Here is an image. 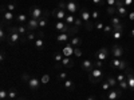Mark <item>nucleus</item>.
<instances>
[{"label":"nucleus","mask_w":134,"mask_h":100,"mask_svg":"<svg viewBox=\"0 0 134 100\" xmlns=\"http://www.w3.org/2000/svg\"><path fill=\"white\" fill-rule=\"evenodd\" d=\"M103 71L100 68H94L91 72H88V80H90L91 84L97 85L98 83H102L103 80Z\"/></svg>","instance_id":"nucleus-1"},{"label":"nucleus","mask_w":134,"mask_h":100,"mask_svg":"<svg viewBox=\"0 0 134 100\" xmlns=\"http://www.w3.org/2000/svg\"><path fill=\"white\" fill-rule=\"evenodd\" d=\"M124 72L126 73V82L129 84V90L131 92H134V72H133V70L130 67H127L126 71H124Z\"/></svg>","instance_id":"nucleus-2"},{"label":"nucleus","mask_w":134,"mask_h":100,"mask_svg":"<svg viewBox=\"0 0 134 100\" xmlns=\"http://www.w3.org/2000/svg\"><path fill=\"white\" fill-rule=\"evenodd\" d=\"M44 16V12H43V9L38 5H34L30 11V17L31 19H35V20H39Z\"/></svg>","instance_id":"nucleus-3"},{"label":"nucleus","mask_w":134,"mask_h":100,"mask_svg":"<svg viewBox=\"0 0 134 100\" xmlns=\"http://www.w3.org/2000/svg\"><path fill=\"white\" fill-rule=\"evenodd\" d=\"M55 29L57 31H59L60 33H69L70 31H71V26L70 24H67L66 21H57V23H55Z\"/></svg>","instance_id":"nucleus-4"},{"label":"nucleus","mask_w":134,"mask_h":100,"mask_svg":"<svg viewBox=\"0 0 134 100\" xmlns=\"http://www.w3.org/2000/svg\"><path fill=\"white\" fill-rule=\"evenodd\" d=\"M8 32V31H7ZM20 38H21V35L19 32H8V38H7V41H8V44L9 46H16V43H19L20 41Z\"/></svg>","instance_id":"nucleus-5"},{"label":"nucleus","mask_w":134,"mask_h":100,"mask_svg":"<svg viewBox=\"0 0 134 100\" xmlns=\"http://www.w3.org/2000/svg\"><path fill=\"white\" fill-rule=\"evenodd\" d=\"M111 53H113V56H114V58L121 59V58L125 55V49L122 48L119 44H113V47H111Z\"/></svg>","instance_id":"nucleus-6"},{"label":"nucleus","mask_w":134,"mask_h":100,"mask_svg":"<svg viewBox=\"0 0 134 100\" xmlns=\"http://www.w3.org/2000/svg\"><path fill=\"white\" fill-rule=\"evenodd\" d=\"M28 87H30V90H32V91H38L39 90V87H40V84H42V82L38 79L36 76H31V79L28 80Z\"/></svg>","instance_id":"nucleus-7"},{"label":"nucleus","mask_w":134,"mask_h":100,"mask_svg":"<svg viewBox=\"0 0 134 100\" xmlns=\"http://www.w3.org/2000/svg\"><path fill=\"white\" fill-rule=\"evenodd\" d=\"M66 3H67L66 11H69V12H70V14H72V15L81 9V7L78 5V3L75 2V0H69V2H66Z\"/></svg>","instance_id":"nucleus-8"},{"label":"nucleus","mask_w":134,"mask_h":100,"mask_svg":"<svg viewBox=\"0 0 134 100\" xmlns=\"http://www.w3.org/2000/svg\"><path fill=\"white\" fill-rule=\"evenodd\" d=\"M124 93H122V88H115V90H110L107 92V97L109 100H115L118 97H122Z\"/></svg>","instance_id":"nucleus-9"},{"label":"nucleus","mask_w":134,"mask_h":100,"mask_svg":"<svg viewBox=\"0 0 134 100\" xmlns=\"http://www.w3.org/2000/svg\"><path fill=\"white\" fill-rule=\"evenodd\" d=\"M51 15L55 17V19H58L59 21H63L64 19H66V12H64V9H59V8H55L52 12H51Z\"/></svg>","instance_id":"nucleus-10"},{"label":"nucleus","mask_w":134,"mask_h":100,"mask_svg":"<svg viewBox=\"0 0 134 100\" xmlns=\"http://www.w3.org/2000/svg\"><path fill=\"white\" fill-rule=\"evenodd\" d=\"M79 14H81V17H82V20L85 21V23H88V21H91L90 19H91V12L88 11L87 8H82L81 7V9H79Z\"/></svg>","instance_id":"nucleus-11"},{"label":"nucleus","mask_w":134,"mask_h":100,"mask_svg":"<svg viewBox=\"0 0 134 100\" xmlns=\"http://www.w3.org/2000/svg\"><path fill=\"white\" fill-rule=\"evenodd\" d=\"M27 28L28 31H34V32H36L39 31V20H35V19H28L27 21Z\"/></svg>","instance_id":"nucleus-12"},{"label":"nucleus","mask_w":134,"mask_h":100,"mask_svg":"<svg viewBox=\"0 0 134 100\" xmlns=\"http://www.w3.org/2000/svg\"><path fill=\"white\" fill-rule=\"evenodd\" d=\"M2 15H3V20H5L7 23H9V21L12 20V19H15V15L11 12V11H7L5 5L2 7Z\"/></svg>","instance_id":"nucleus-13"},{"label":"nucleus","mask_w":134,"mask_h":100,"mask_svg":"<svg viewBox=\"0 0 134 100\" xmlns=\"http://www.w3.org/2000/svg\"><path fill=\"white\" fill-rule=\"evenodd\" d=\"M95 56H97V59L98 60H106L107 59V56H109V48H106V47H102V48H100L98 52H97V55H95Z\"/></svg>","instance_id":"nucleus-14"},{"label":"nucleus","mask_w":134,"mask_h":100,"mask_svg":"<svg viewBox=\"0 0 134 100\" xmlns=\"http://www.w3.org/2000/svg\"><path fill=\"white\" fill-rule=\"evenodd\" d=\"M82 68H83V71H86V72H91V71L95 68V67H94V61L88 60V59L83 60V61H82Z\"/></svg>","instance_id":"nucleus-15"},{"label":"nucleus","mask_w":134,"mask_h":100,"mask_svg":"<svg viewBox=\"0 0 134 100\" xmlns=\"http://www.w3.org/2000/svg\"><path fill=\"white\" fill-rule=\"evenodd\" d=\"M62 53L64 55V58H71L72 53H74V47L70 46V44H67V46L62 49Z\"/></svg>","instance_id":"nucleus-16"},{"label":"nucleus","mask_w":134,"mask_h":100,"mask_svg":"<svg viewBox=\"0 0 134 100\" xmlns=\"http://www.w3.org/2000/svg\"><path fill=\"white\" fill-rule=\"evenodd\" d=\"M70 39H71L70 33H59V35L57 36L58 43H67V41H70Z\"/></svg>","instance_id":"nucleus-17"},{"label":"nucleus","mask_w":134,"mask_h":100,"mask_svg":"<svg viewBox=\"0 0 134 100\" xmlns=\"http://www.w3.org/2000/svg\"><path fill=\"white\" fill-rule=\"evenodd\" d=\"M48 24H50V19H48V16H43L42 19H39V29L47 28Z\"/></svg>","instance_id":"nucleus-18"},{"label":"nucleus","mask_w":134,"mask_h":100,"mask_svg":"<svg viewBox=\"0 0 134 100\" xmlns=\"http://www.w3.org/2000/svg\"><path fill=\"white\" fill-rule=\"evenodd\" d=\"M82 39L81 38H78V36H72L71 39H70V41H69V44H70V46H72L74 48L75 47H79L81 46V44H82Z\"/></svg>","instance_id":"nucleus-19"},{"label":"nucleus","mask_w":134,"mask_h":100,"mask_svg":"<svg viewBox=\"0 0 134 100\" xmlns=\"http://www.w3.org/2000/svg\"><path fill=\"white\" fill-rule=\"evenodd\" d=\"M26 36H27V41H35L36 39H39V36H38V31H36V32L28 31V32L26 33Z\"/></svg>","instance_id":"nucleus-20"},{"label":"nucleus","mask_w":134,"mask_h":100,"mask_svg":"<svg viewBox=\"0 0 134 100\" xmlns=\"http://www.w3.org/2000/svg\"><path fill=\"white\" fill-rule=\"evenodd\" d=\"M60 63H62L63 67H66V68H72L74 64H75V63L71 60V58H63V60H62Z\"/></svg>","instance_id":"nucleus-21"},{"label":"nucleus","mask_w":134,"mask_h":100,"mask_svg":"<svg viewBox=\"0 0 134 100\" xmlns=\"http://www.w3.org/2000/svg\"><path fill=\"white\" fill-rule=\"evenodd\" d=\"M63 85H64L66 90H67V91H70V92L75 90V84H74V82H72V80H69V79L64 80V82H63Z\"/></svg>","instance_id":"nucleus-22"},{"label":"nucleus","mask_w":134,"mask_h":100,"mask_svg":"<svg viewBox=\"0 0 134 100\" xmlns=\"http://www.w3.org/2000/svg\"><path fill=\"white\" fill-rule=\"evenodd\" d=\"M121 60H122V59H117V58H114L113 60L110 61V68H111V70H117V71H118L119 65H121Z\"/></svg>","instance_id":"nucleus-23"},{"label":"nucleus","mask_w":134,"mask_h":100,"mask_svg":"<svg viewBox=\"0 0 134 100\" xmlns=\"http://www.w3.org/2000/svg\"><path fill=\"white\" fill-rule=\"evenodd\" d=\"M34 46H35V48L36 49H39V51H43V48H44V40L43 39H36L35 41H34Z\"/></svg>","instance_id":"nucleus-24"},{"label":"nucleus","mask_w":134,"mask_h":100,"mask_svg":"<svg viewBox=\"0 0 134 100\" xmlns=\"http://www.w3.org/2000/svg\"><path fill=\"white\" fill-rule=\"evenodd\" d=\"M106 82L110 84V87L111 88H115L117 85H118V82H117V77H114V76H107V79H106Z\"/></svg>","instance_id":"nucleus-25"},{"label":"nucleus","mask_w":134,"mask_h":100,"mask_svg":"<svg viewBox=\"0 0 134 100\" xmlns=\"http://www.w3.org/2000/svg\"><path fill=\"white\" fill-rule=\"evenodd\" d=\"M8 99H11V100L18 99V91L15 90V88H9L8 90Z\"/></svg>","instance_id":"nucleus-26"},{"label":"nucleus","mask_w":134,"mask_h":100,"mask_svg":"<svg viewBox=\"0 0 134 100\" xmlns=\"http://www.w3.org/2000/svg\"><path fill=\"white\" fill-rule=\"evenodd\" d=\"M75 19H76V17H75L72 14H69V15L66 16L64 21H66L67 24H70V26H74V23H75Z\"/></svg>","instance_id":"nucleus-27"},{"label":"nucleus","mask_w":134,"mask_h":100,"mask_svg":"<svg viewBox=\"0 0 134 100\" xmlns=\"http://www.w3.org/2000/svg\"><path fill=\"white\" fill-rule=\"evenodd\" d=\"M8 38V32H7V28L4 26H2V29H0V39H2V41L7 40Z\"/></svg>","instance_id":"nucleus-28"},{"label":"nucleus","mask_w":134,"mask_h":100,"mask_svg":"<svg viewBox=\"0 0 134 100\" xmlns=\"http://www.w3.org/2000/svg\"><path fill=\"white\" fill-rule=\"evenodd\" d=\"M111 36H113L114 40H121L122 36H124V32H121V31H114V29H113V32H111Z\"/></svg>","instance_id":"nucleus-29"},{"label":"nucleus","mask_w":134,"mask_h":100,"mask_svg":"<svg viewBox=\"0 0 134 100\" xmlns=\"http://www.w3.org/2000/svg\"><path fill=\"white\" fill-rule=\"evenodd\" d=\"M127 67H129V63L126 61V59H122V60H121V65H119L118 71H119V72H124V71H126Z\"/></svg>","instance_id":"nucleus-30"},{"label":"nucleus","mask_w":134,"mask_h":100,"mask_svg":"<svg viewBox=\"0 0 134 100\" xmlns=\"http://www.w3.org/2000/svg\"><path fill=\"white\" fill-rule=\"evenodd\" d=\"M110 24H111V26H117V24H121V17H119L118 15L111 16V19H110Z\"/></svg>","instance_id":"nucleus-31"},{"label":"nucleus","mask_w":134,"mask_h":100,"mask_svg":"<svg viewBox=\"0 0 134 100\" xmlns=\"http://www.w3.org/2000/svg\"><path fill=\"white\" fill-rule=\"evenodd\" d=\"M27 19H28V17H27L26 14H19V15L16 16V20L19 21V23H26V21H28Z\"/></svg>","instance_id":"nucleus-32"},{"label":"nucleus","mask_w":134,"mask_h":100,"mask_svg":"<svg viewBox=\"0 0 134 100\" xmlns=\"http://www.w3.org/2000/svg\"><path fill=\"white\" fill-rule=\"evenodd\" d=\"M94 28H95V29H103V28H105L103 21H102V20H97V21H94Z\"/></svg>","instance_id":"nucleus-33"},{"label":"nucleus","mask_w":134,"mask_h":100,"mask_svg":"<svg viewBox=\"0 0 134 100\" xmlns=\"http://www.w3.org/2000/svg\"><path fill=\"white\" fill-rule=\"evenodd\" d=\"M63 58H64V55L62 53V52H57L54 55V60L57 61V63H60L62 60H63Z\"/></svg>","instance_id":"nucleus-34"},{"label":"nucleus","mask_w":134,"mask_h":100,"mask_svg":"<svg viewBox=\"0 0 134 100\" xmlns=\"http://www.w3.org/2000/svg\"><path fill=\"white\" fill-rule=\"evenodd\" d=\"M5 8H7V11H11V12H14L15 9H18V5H16V3H8V4L5 5Z\"/></svg>","instance_id":"nucleus-35"},{"label":"nucleus","mask_w":134,"mask_h":100,"mask_svg":"<svg viewBox=\"0 0 134 100\" xmlns=\"http://www.w3.org/2000/svg\"><path fill=\"white\" fill-rule=\"evenodd\" d=\"M99 17H100L99 11L98 9H94L93 12H91V19H94V21H97V20H99Z\"/></svg>","instance_id":"nucleus-36"},{"label":"nucleus","mask_w":134,"mask_h":100,"mask_svg":"<svg viewBox=\"0 0 134 100\" xmlns=\"http://www.w3.org/2000/svg\"><path fill=\"white\" fill-rule=\"evenodd\" d=\"M106 11H107V14H109L110 16H114V15L117 14V8H115V7H107Z\"/></svg>","instance_id":"nucleus-37"},{"label":"nucleus","mask_w":134,"mask_h":100,"mask_svg":"<svg viewBox=\"0 0 134 100\" xmlns=\"http://www.w3.org/2000/svg\"><path fill=\"white\" fill-rule=\"evenodd\" d=\"M40 82H42L43 85H46V84L50 82V75H47V73H46V75H43V76H42V79H40Z\"/></svg>","instance_id":"nucleus-38"},{"label":"nucleus","mask_w":134,"mask_h":100,"mask_svg":"<svg viewBox=\"0 0 134 100\" xmlns=\"http://www.w3.org/2000/svg\"><path fill=\"white\" fill-rule=\"evenodd\" d=\"M118 85H119V88H122V90H129V84H127L126 79H125L124 82H121V83H118Z\"/></svg>","instance_id":"nucleus-39"},{"label":"nucleus","mask_w":134,"mask_h":100,"mask_svg":"<svg viewBox=\"0 0 134 100\" xmlns=\"http://www.w3.org/2000/svg\"><path fill=\"white\" fill-rule=\"evenodd\" d=\"M110 88H111V87H110V84H109L106 80L102 82V90H103L105 92H109V91H110Z\"/></svg>","instance_id":"nucleus-40"},{"label":"nucleus","mask_w":134,"mask_h":100,"mask_svg":"<svg viewBox=\"0 0 134 100\" xmlns=\"http://www.w3.org/2000/svg\"><path fill=\"white\" fill-rule=\"evenodd\" d=\"M125 79H126V73H125V72H121V73H119V75L117 76V82H118V83L124 82Z\"/></svg>","instance_id":"nucleus-41"},{"label":"nucleus","mask_w":134,"mask_h":100,"mask_svg":"<svg viewBox=\"0 0 134 100\" xmlns=\"http://www.w3.org/2000/svg\"><path fill=\"white\" fill-rule=\"evenodd\" d=\"M74 26L75 27H78V28H81L82 26H83V20H82V17H79V19H75V23H74Z\"/></svg>","instance_id":"nucleus-42"},{"label":"nucleus","mask_w":134,"mask_h":100,"mask_svg":"<svg viewBox=\"0 0 134 100\" xmlns=\"http://www.w3.org/2000/svg\"><path fill=\"white\" fill-rule=\"evenodd\" d=\"M74 55L76 58H81L82 56V49H81V47H75L74 48Z\"/></svg>","instance_id":"nucleus-43"},{"label":"nucleus","mask_w":134,"mask_h":100,"mask_svg":"<svg viewBox=\"0 0 134 100\" xmlns=\"http://www.w3.org/2000/svg\"><path fill=\"white\" fill-rule=\"evenodd\" d=\"M58 80L60 82H64V80H67V72H60L59 75H58Z\"/></svg>","instance_id":"nucleus-44"},{"label":"nucleus","mask_w":134,"mask_h":100,"mask_svg":"<svg viewBox=\"0 0 134 100\" xmlns=\"http://www.w3.org/2000/svg\"><path fill=\"white\" fill-rule=\"evenodd\" d=\"M0 99H2V100L8 99V91H5V90H2V91H0Z\"/></svg>","instance_id":"nucleus-45"},{"label":"nucleus","mask_w":134,"mask_h":100,"mask_svg":"<svg viewBox=\"0 0 134 100\" xmlns=\"http://www.w3.org/2000/svg\"><path fill=\"white\" fill-rule=\"evenodd\" d=\"M94 28V23L93 21H88V23H85V29L86 31H91Z\"/></svg>","instance_id":"nucleus-46"},{"label":"nucleus","mask_w":134,"mask_h":100,"mask_svg":"<svg viewBox=\"0 0 134 100\" xmlns=\"http://www.w3.org/2000/svg\"><path fill=\"white\" fill-rule=\"evenodd\" d=\"M94 67H95V68H100V70H102V67H103V63H102V60H94Z\"/></svg>","instance_id":"nucleus-47"},{"label":"nucleus","mask_w":134,"mask_h":100,"mask_svg":"<svg viewBox=\"0 0 134 100\" xmlns=\"http://www.w3.org/2000/svg\"><path fill=\"white\" fill-rule=\"evenodd\" d=\"M31 79V76L27 73V72H24L23 75H21V80H23V82H26V83H28V80Z\"/></svg>","instance_id":"nucleus-48"},{"label":"nucleus","mask_w":134,"mask_h":100,"mask_svg":"<svg viewBox=\"0 0 134 100\" xmlns=\"http://www.w3.org/2000/svg\"><path fill=\"white\" fill-rule=\"evenodd\" d=\"M103 31H105V33H111L113 32V26H105V28H103Z\"/></svg>","instance_id":"nucleus-49"},{"label":"nucleus","mask_w":134,"mask_h":100,"mask_svg":"<svg viewBox=\"0 0 134 100\" xmlns=\"http://www.w3.org/2000/svg\"><path fill=\"white\" fill-rule=\"evenodd\" d=\"M91 2H93L94 4L99 5V7H102V5H105V0H91Z\"/></svg>","instance_id":"nucleus-50"},{"label":"nucleus","mask_w":134,"mask_h":100,"mask_svg":"<svg viewBox=\"0 0 134 100\" xmlns=\"http://www.w3.org/2000/svg\"><path fill=\"white\" fill-rule=\"evenodd\" d=\"M115 3H117V0H106L107 7H115Z\"/></svg>","instance_id":"nucleus-51"},{"label":"nucleus","mask_w":134,"mask_h":100,"mask_svg":"<svg viewBox=\"0 0 134 100\" xmlns=\"http://www.w3.org/2000/svg\"><path fill=\"white\" fill-rule=\"evenodd\" d=\"M133 3H134V0H124V5H125L126 8H127V7H131Z\"/></svg>","instance_id":"nucleus-52"},{"label":"nucleus","mask_w":134,"mask_h":100,"mask_svg":"<svg viewBox=\"0 0 134 100\" xmlns=\"http://www.w3.org/2000/svg\"><path fill=\"white\" fill-rule=\"evenodd\" d=\"M66 7H67V3H64L63 0L58 3V8H59V9H66Z\"/></svg>","instance_id":"nucleus-53"},{"label":"nucleus","mask_w":134,"mask_h":100,"mask_svg":"<svg viewBox=\"0 0 134 100\" xmlns=\"http://www.w3.org/2000/svg\"><path fill=\"white\" fill-rule=\"evenodd\" d=\"M5 59H7V55H5V51H2V55H0V61H5Z\"/></svg>","instance_id":"nucleus-54"},{"label":"nucleus","mask_w":134,"mask_h":100,"mask_svg":"<svg viewBox=\"0 0 134 100\" xmlns=\"http://www.w3.org/2000/svg\"><path fill=\"white\" fill-rule=\"evenodd\" d=\"M127 17H129L130 20H133V21H134V11H133V12H130V14L127 15Z\"/></svg>","instance_id":"nucleus-55"},{"label":"nucleus","mask_w":134,"mask_h":100,"mask_svg":"<svg viewBox=\"0 0 134 100\" xmlns=\"http://www.w3.org/2000/svg\"><path fill=\"white\" fill-rule=\"evenodd\" d=\"M86 100H95V96H94V95H90V96H87Z\"/></svg>","instance_id":"nucleus-56"},{"label":"nucleus","mask_w":134,"mask_h":100,"mask_svg":"<svg viewBox=\"0 0 134 100\" xmlns=\"http://www.w3.org/2000/svg\"><path fill=\"white\" fill-rule=\"evenodd\" d=\"M130 35H131V36L134 38V29H131V31H130Z\"/></svg>","instance_id":"nucleus-57"},{"label":"nucleus","mask_w":134,"mask_h":100,"mask_svg":"<svg viewBox=\"0 0 134 100\" xmlns=\"http://www.w3.org/2000/svg\"><path fill=\"white\" fill-rule=\"evenodd\" d=\"M16 100H26V99H23V97H19V99H16Z\"/></svg>","instance_id":"nucleus-58"},{"label":"nucleus","mask_w":134,"mask_h":100,"mask_svg":"<svg viewBox=\"0 0 134 100\" xmlns=\"http://www.w3.org/2000/svg\"><path fill=\"white\" fill-rule=\"evenodd\" d=\"M103 100H106V99H103Z\"/></svg>","instance_id":"nucleus-59"}]
</instances>
